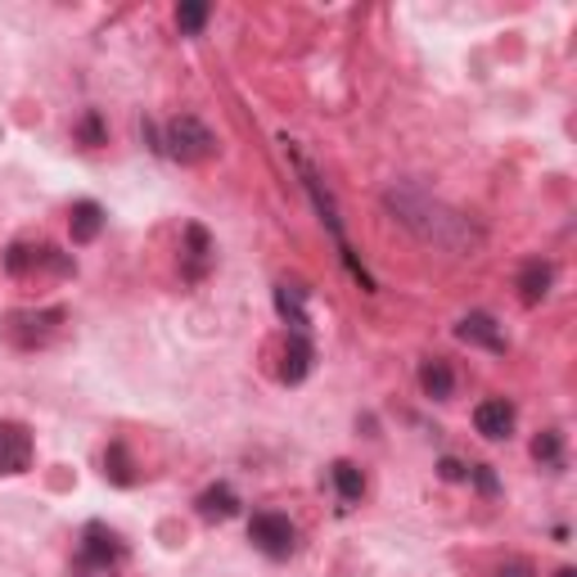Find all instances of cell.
Masks as SVG:
<instances>
[{
    "instance_id": "obj_24",
    "label": "cell",
    "mask_w": 577,
    "mask_h": 577,
    "mask_svg": "<svg viewBox=\"0 0 577 577\" xmlns=\"http://www.w3.org/2000/svg\"><path fill=\"white\" fill-rule=\"evenodd\" d=\"M555 577H577V573H573V568H559V573H555Z\"/></svg>"
},
{
    "instance_id": "obj_13",
    "label": "cell",
    "mask_w": 577,
    "mask_h": 577,
    "mask_svg": "<svg viewBox=\"0 0 577 577\" xmlns=\"http://www.w3.org/2000/svg\"><path fill=\"white\" fill-rule=\"evenodd\" d=\"M104 230V208L95 199H77L72 208H68V235L72 244H95Z\"/></svg>"
},
{
    "instance_id": "obj_5",
    "label": "cell",
    "mask_w": 577,
    "mask_h": 577,
    "mask_svg": "<svg viewBox=\"0 0 577 577\" xmlns=\"http://www.w3.org/2000/svg\"><path fill=\"white\" fill-rule=\"evenodd\" d=\"M249 542L267 559H288L298 551V528H294V519L280 514V510H258L249 519Z\"/></svg>"
},
{
    "instance_id": "obj_15",
    "label": "cell",
    "mask_w": 577,
    "mask_h": 577,
    "mask_svg": "<svg viewBox=\"0 0 577 577\" xmlns=\"http://www.w3.org/2000/svg\"><path fill=\"white\" fill-rule=\"evenodd\" d=\"M420 393L433 401H451V393H456V370H451L446 357L420 361Z\"/></svg>"
},
{
    "instance_id": "obj_17",
    "label": "cell",
    "mask_w": 577,
    "mask_h": 577,
    "mask_svg": "<svg viewBox=\"0 0 577 577\" xmlns=\"http://www.w3.org/2000/svg\"><path fill=\"white\" fill-rule=\"evenodd\" d=\"M104 478H109L113 487H132V483H136V461H132L127 442H109V446H104Z\"/></svg>"
},
{
    "instance_id": "obj_18",
    "label": "cell",
    "mask_w": 577,
    "mask_h": 577,
    "mask_svg": "<svg viewBox=\"0 0 577 577\" xmlns=\"http://www.w3.org/2000/svg\"><path fill=\"white\" fill-rule=\"evenodd\" d=\"M532 461H538L542 469H551V474H559L564 469V433L546 429V433L532 438Z\"/></svg>"
},
{
    "instance_id": "obj_3",
    "label": "cell",
    "mask_w": 577,
    "mask_h": 577,
    "mask_svg": "<svg viewBox=\"0 0 577 577\" xmlns=\"http://www.w3.org/2000/svg\"><path fill=\"white\" fill-rule=\"evenodd\" d=\"M162 154H172L177 162H203V158H213L217 154V136L203 127V122L194 113H181L168 122V132H162L158 140Z\"/></svg>"
},
{
    "instance_id": "obj_14",
    "label": "cell",
    "mask_w": 577,
    "mask_h": 577,
    "mask_svg": "<svg viewBox=\"0 0 577 577\" xmlns=\"http://www.w3.org/2000/svg\"><path fill=\"white\" fill-rule=\"evenodd\" d=\"M303 303H307V288L303 284H280L275 288V312H280L284 329H294V335H312V320H307Z\"/></svg>"
},
{
    "instance_id": "obj_6",
    "label": "cell",
    "mask_w": 577,
    "mask_h": 577,
    "mask_svg": "<svg viewBox=\"0 0 577 577\" xmlns=\"http://www.w3.org/2000/svg\"><path fill=\"white\" fill-rule=\"evenodd\" d=\"M213 235L203 226H185L181 230V280L185 284H199L203 275L213 271Z\"/></svg>"
},
{
    "instance_id": "obj_2",
    "label": "cell",
    "mask_w": 577,
    "mask_h": 577,
    "mask_svg": "<svg viewBox=\"0 0 577 577\" xmlns=\"http://www.w3.org/2000/svg\"><path fill=\"white\" fill-rule=\"evenodd\" d=\"M5 271L14 280H32V275H77L72 253L55 249L46 239H14L5 249Z\"/></svg>"
},
{
    "instance_id": "obj_7",
    "label": "cell",
    "mask_w": 577,
    "mask_h": 577,
    "mask_svg": "<svg viewBox=\"0 0 577 577\" xmlns=\"http://www.w3.org/2000/svg\"><path fill=\"white\" fill-rule=\"evenodd\" d=\"M32 429L19 420H0V474H23L32 465Z\"/></svg>"
},
{
    "instance_id": "obj_23",
    "label": "cell",
    "mask_w": 577,
    "mask_h": 577,
    "mask_svg": "<svg viewBox=\"0 0 577 577\" xmlns=\"http://www.w3.org/2000/svg\"><path fill=\"white\" fill-rule=\"evenodd\" d=\"M438 469H442V478H446V483H461V478H469V469H465V465H461L456 456H446V461H442Z\"/></svg>"
},
{
    "instance_id": "obj_16",
    "label": "cell",
    "mask_w": 577,
    "mask_h": 577,
    "mask_svg": "<svg viewBox=\"0 0 577 577\" xmlns=\"http://www.w3.org/2000/svg\"><path fill=\"white\" fill-rule=\"evenodd\" d=\"M329 483H335L339 501H343L348 510L361 506V497H365V474H361L352 461H335V465H329Z\"/></svg>"
},
{
    "instance_id": "obj_20",
    "label": "cell",
    "mask_w": 577,
    "mask_h": 577,
    "mask_svg": "<svg viewBox=\"0 0 577 577\" xmlns=\"http://www.w3.org/2000/svg\"><path fill=\"white\" fill-rule=\"evenodd\" d=\"M208 19H213V5H203V0H185V5H177L181 36H199L203 27H208Z\"/></svg>"
},
{
    "instance_id": "obj_11",
    "label": "cell",
    "mask_w": 577,
    "mask_h": 577,
    "mask_svg": "<svg viewBox=\"0 0 577 577\" xmlns=\"http://www.w3.org/2000/svg\"><path fill=\"white\" fill-rule=\"evenodd\" d=\"M194 510H199V519H208V523H226V519L239 514V497H235L230 483H208L194 497Z\"/></svg>"
},
{
    "instance_id": "obj_22",
    "label": "cell",
    "mask_w": 577,
    "mask_h": 577,
    "mask_svg": "<svg viewBox=\"0 0 577 577\" xmlns=\"http://www.w3.org/2000/svg\"><path fill=\"white\" fill-rule=\"evenodd\" d=\"M497 577H538V568H532L528 559H506V564L497 568Z\"/></svg>"
},
{
    "instance_id": "obj_9",
    "label": "cell",
    "mask_w": 577,
    "mask_h": 577,
    "mask_svg": "<svg viewBox=\"0 0 577 577\" xmlns=\"http://www.w3.org/2000/svg\"><path fill=\"white\" fill-rule=\"evenodd\" d=\"M275 380L280 384H303L307 370H312V335H294L284 329V343H280V357H275Z\"/></svg>"
},
{
    "instance_id": "obj_21",
    "label": "cell",
    "mask_w": 577,
    "mask_h": 577,
    "mask_svg": "<svg viewBox=\"0 0 577 577\" xmlns=\"http://www.w3.org/2000/svg\"><path fill=\"white\" fill-rule=\"evenodd\" d=\"M469 478L478 483V491H487V497L501 487V483H497V474H491V465H469Z\"/></svg>"
},
{
    "instance_id": "obj_12",
    "label": "cell",
    "mask_w": 577,
    "mask_h": 577,
    "mask_svg": "<svg viewBox=\"0 0 577 577\" xmlns=\"http://www.w3.org/2000/svg\"><path fill=\"white\" fill-rule=\"evenodd\" d=\"M551 284H555V267H551V262H542V258H532V262H523V271H519V280H514V288H519V298H523L528 307H538V303H546V298H551Z\"/></svg>"
},
{
    "instance_id": "obj_4",
    "label": "cell",
    "mask_w": 577,
    "mask_h": 577,
    "mask_svg": "<svg viewBox=\"0 0 577 577\" xmlns=\"http://www.w3.org/2000/svg\"><path fill=\"white\" fill-rule=\"evenodd\" d=\"M64 325V312L59 307H41V312H10L5 316V343L14 352H36L46 348Z\"/></svg>"
},
{
    "instance_id": "obj_1",
    "label": "cell",
    "mask_w": 577,
    "mask_h": 577,
    "mask_svg": "<svg viewBox=\"0 0 577 577\" xmlns=\"http://www.w3.org/2000/svg\"><path fill=\"white\" fill-rule=\"evenodd\" d=\"M127 568V542L109 523H87L72 551V577H117Z\"/></svg>"
},
{
    "instance_id": "obj_8",
    "label": "cell",
    "mask_w": 577,
    "mask_h": 577,
    "mask_svg": "<svg viewBox=\"0 0 577 577\" xmlns=\"http://www.w3.org/2000/svg\"><path fill=\"white\" fill-rule=\"evenodd\" d=\"M514 420H519V410L510 397H487L474 406V429L487 438V442H506L514 433Z\"/></svg>"
},
{
    "instance_id": "obj_19",
    "label": "cell",
    "mask_w": 577,
    "mask_h": 577,
    "mask_svg": "<svg viewBox=\"0 0 577 577\" xmlns=\"http://www.w3.org/2000/svg\"><path fill=\"white\" fill-rule=\"evenodd\" d=\"M72 136L87 145V149H100V145H109V127H104V117H100V109H87L77 117V127H72Z\"/></svg>"
},
{
    "instance_id": "obj_10",
    "label": "cell",
    "mask_w": 577,
    "mask_h": 577,
    "mask_svg": "<svg viewBox=\"0 0 577 577\" xmlns=\"http://www.w3.org/2000/svg\"><path fill=\"white\" fill-rule=\"evenodd\" d=\"M456 339L461 343H474V348H487V352H506V335H501V325L491 320L487 312H469L456 320Z\"/></svg>"
}]
</instances>
